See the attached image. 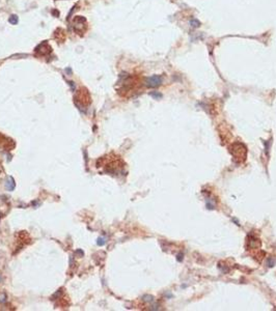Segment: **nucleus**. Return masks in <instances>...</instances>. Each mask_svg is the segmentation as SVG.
I'll list each match as a JSON object with an SVG mask.
<instances>
[{
    "label": "nucleus",
    "mask_w": 276,
    "mask_h": 311,
    "mask_svg": "<svg viewBox=\"0 0 276 311\" xmlns=\"http://www.w3.org/2000/svg\"><path fill=\"white\" fill-rule=\"evenodd\" d=\"M66 72H68V73H69V74H70V75H71V74H72V70H71V68H66Z\"/></svg>",
    "instance_id": "11"
},
{
    "label": "nucleus",
    "mask_w": 276,
    "mask_h": 311,
    "mask_svg": "<svg viewBox=\"0 0 276 311\" xmlns=\"http://www.w3.org/2000/svg\"><path fill=\"white\" fill-rule=\"evenodd\" d=\"M149 94H151V96H153L154 99H156V100H157V99H161V98H162V94H161L160 92H158V91H152Z\"/></svg>",
    "instance_id": "7"
},
{
    "label": "nucleus",
    "mask_w": 276,
    "mask_h": 311,
    "mask_svg": "<svg viewBox=\"0 0 276 311\" xmlns=\"http://www.w3.org/2000/svg\"><path fill=\"white\" fill-rule=\"evenodd\" d=\"M85 18L84 17H80V16H77L76 18L74 19V21H73V27H74L75 31L78 30V27H80V31L82 30V26H85L86 23H83L82 24V22H85Z\"/></svg>",
    "instance_id": "3"
},
{
    "label": "nucleus",
    "mask_w": 276,
    "mask_h": 311,
    "mask_svg": "<svg viewBox=\"0 0 276 311\" xmlns=\"http://www.w3.org/2000/svg\"><path fill=\"white\" fill-rule=\"evenodd\" d=\"M35 52L39 53V55H47L51 52V47L47 44V42H43L42 44H39V46L35 48Z\"/></svg>",
    "instance_id": "2"
},
{
    "label": "nucleus",
    "mask_w": 276,
    "mask_h": 311,
    "mask_svg": "<svg viewBox=\"0 0 276 311\" xmlns=\"http://www.w3.org/2000/svg\"><path fill=\"white\" fill-rule=\"evenodd\" d=\"M69 84H70V85H71V87H72L73 89H74V88H75V84H74V82H73V81H69Z\"/></svg>",
    "instance_id": "9"
},
{
    "label": "nucleus",
    "mask_w": 276,
    "mask_h": 311,
    "mask_svg": "<svg viewBox=\"0 0 276 311\" xmlns=\"http://www.w3.org/2000/svg\"><path fill=\"white\" fill-rule=\"evenodd\" d=\"M162 77L159 76V75H154V76H151L145 79V85L149 88L158 87L159 85L162 84Z\"/></svg>",
    "instance_id": "1"
},
{
    "label": "nucleus",
    "mask_w": 276,
    "mask_h": 311,
    "mask_svg": "<svg viewBox=\"0 0 276 311\" xmlns=\"http://www.w3.org/2000/svg\"><path fill=\"white\" fill-rule=\"evenodd\" d=\"M189 24H190V26L192 27V28H198V27L200 26V22L197 19H191L190 22H189Z\"/></svg>",
    "instance_id": "4"
},
{
    "label": "nucleus",
    "mask_w": 276,
    "mask_h": 311,
    "mask_svg": "<svg viewBox=\"0 0 276 311\" xmlns=\"http://www.w3.org/2000/svg\"><path fill=\"white\" fill-rule=\"evenodd\" d=\"M52 15L55 16V17H58V16H59V11H56V9H53V11H52Z\"/></svg>",
    "instance_id": "8"
},
{
    "label": "nucleus",
    "mask_w": 276,
    "mask_h": 311,
    "mask_svg": "<svg viewBox=\"0 0 276 311\" xmlns=\"http://www.w3.org/2000/svg\"><path fill=\"white\" fill-rule=\"evenodd\" d=\"M269 265L270 267H273L274 265V261L272 260V259H269Z\"/></svg>",
    "instance_id": "10"
},
{
    "label": "nucleus",
    "mask_w": 276,
    "mask_h": 311,
    "mask_svg": "<svg viewBox=\"0 0 276 311\" xmlns=\"http://www.w3.org/2000/svg\"><path fill=\"white\" fill-rule=\"evenodd\" d=\"M9 22L13 25H16V24H18V22H19V18H18L17 15H11L9 19Z\"/></svg>",
    "instance_id": "5"
},
{
    "label": "nucleus",
    "mask_w": 276,
    "mask_h": 311,
    "mask_svg": "<svg viewBox=\"0 0 276 311\" xmlns=\"http://www.w3.org/2000/svg\"><path fill=\"white\" fill-rule=\"evenodd\" d=\"M6 187H9V191L14 190V188H15V182H14L13 178H9V180L7 182Z\"/></svg>",
    "instance_id": "6"
}]
</instances>
